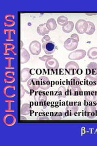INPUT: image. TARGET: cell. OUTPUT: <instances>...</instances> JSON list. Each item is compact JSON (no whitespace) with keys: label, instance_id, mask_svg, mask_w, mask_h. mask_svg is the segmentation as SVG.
<instances>
[{"label":"cell","instance_id":"obj_1","mask_svg":"<svg viewBox=\"0 0 97 146\" xmlns=\"http://www.w3.org/2000/svg\"><path fill=\"white\" fill-rule=\"evenodd\" d=\"M86 51L83 49H78L69 54L68 58L72 60H81L86 56Z\"/></svg>","mask_w":97,"mask_h":146},{"label":"cell","instance_id":"obj_2","mask_svg":"<svg viewBox=\"0 0 97 146\" xmlns=\"http://www.w3.org/2000/svg\"><path fill=\"white\" fill-rule=\"evenodd\" d=\"M87 27H88V23L84 20H79L76 23L75 29L78 34H83L86 33Z\"/></svg>","mask_w":97,"mask_h":146},{"label":"cell","instance_id":"obj_3","mask_svg":"<svg viewBox=\"0 0 97 146\" xmlns=\"http://www.w3.org/2000/svg\"><path fill=\"white\" fill-rule=\"evenodd\" d=\"M29 50L32 55L34 56H38L41 51V45L38 41L34 40L29 44Z\"/></svg>","mask_w":97,"mask_h":146},{"label":"cell","instance_id":"obj_4","mask_svg":"<svg viewBox=\"0 0 97 146\" xmlns=\"http://www.w3.org/2000/svg\"><path fill=\"white\" fill-rule=\"evenodd\" d=\"M43 49L47 55L52 54L56 50V46L53 42L50 40L43 44Z\"/></svg>","mask_w":97,"mask_h":146},{"label":"cell","instance_id":"obj_5","mask_svg":"<svg viewBox=\"0 0 97 146\" xmlns=\"http://www.w3.org/2000/svg\"><path fill=\"white\" fill-rule=\"evenodd\" d=\"M78 42L72 40L71 38H68L64 43V47L67 51H73L77 48Z\"/></svg>","mask_w":97,"mask_h":146},{"label":"cell","instance_id":"obj_6","mask_svg":"<svg viewBox=\"0 0 97 146\" xmlns=\"http://www.w3.org/2000/svg\"><path fill=\"white\" fill-rule=\"evenodd\" d=\"M66 70L70 74H75L77 71L79 69V65L75 62L71 61L67 63L65 66Z\"/></svg>","mask_w":97,"mask_h":146},{"label":"cell","instance_id":"obj_7","mask_svg":"<svg viewBox=\"0 0 97 146\" xmlns=\"http://www.w3.org/2000/svg\"><path fill=\"white\" fill-rule=\"evenodd\" d=\"M84 110L86 115L89 119H94L96 117L97 110L94 106H90V105H89V106H87L85 107Z\"/></svg>","mask_w":97,"mask_h":146},{"label":"cell","instance_id":"obj_8","mask_svg":"<svg viewBox=\"0 0 97 146\" xmlns=\"http://www.w3.org/2000/svg\"><path fill=\"white\" fill-rule=\"evenodd\" d=\"M78 110V106L77 104H71L66 108V112L63 113L64 117L72 116Z\"/></svg>","mask_w":97,"mask_h":146},{"label":"cell","instance_id":"obj_9","mask_svg":"<svg viewBox=\"0 0 97 146\" xmlns=\"http://www.w3.org/2000/svg\"><path fill=\"white\" fill-rule=\"evenodd\" d=\"M46 67L48 70H57L59 68V63L56 58L54 57L49 58L46 62Z\"/></svg>","mask_w":97,"mask_h":146},{"label":"cell","instance_id":"obj_10","mask_svg":"<svg viewBox=\"0 0 97 146\" xmlns=\"http://www.w3.org/2000/svg\"><path fill=\"white\" fill-rule=\"evenodd\" d=\"M40 83V88L42 90H48L51 86V83L50 81L46 76H41L39 78Z\"/></svg>","mask_w":97,"mask_h":146},{"label":"cell","instance_id":"obj_11","mask_svg":"<svg viewBox=\"0 0 97 146\" xmlns=\"http://www.w3.org/2000/svg\"><path fill=\"white\" fill-rule=\"evenodd\" d=\"M27 85L29 88L34 91H37L39 88H40V83L39 79L35 78L30 79L27 81Z\"/></svg>","mask_w":97,"mask_h":146},{"label":"cell","instance_id":"obj_12","mask_svg":"<svg viewBox=\"0 0 97 146\" xmlns=\"http://www.w3.org/2000/svg\"><path fill=\"white\" fill-rule=\"evenodd\" d=\"M31 72L29 68H25L21 71V82H26L28 81L31 77Z\"/></svg>","mask_w":97,"mask_h":146},{"label":"cell","instance_id":"obj_13","mask_svg":"<svg viewBox=\"0 0 97 146\" xmlns=\"http://www.w3.org/2000/svg\"><path fill=\"white\" fill-rule=\"evenodd\" d=\"M16 118L14 115L12 114H7L3 117V122L6 125L11 126L13 125L15 123Z\"/></svg>","mask_w":97,"mask_h":146},{"label":"cell","instance_id":"obj_14","mask_svg":"<svg viewBox=\"0 0 97 146\" xmlns=\"http://www.w3.org/2000/svg\"><path fill=\"white\" fill-rule=\"evenodd\" d=\"M85 100L89 102H97V91H90L87 92L85 95Z\"/></svg>","mask_w":97,"mask_h":146},{"label":"cell","instance_id":"obj_15","mask_svg":"<svg viewBox=\"0 0 97 146\" xmlns=\"http://www.w3.org/2000/svg\"><path fill=\"white\" fill-rule=\"evenodd\" d=\"M34 99L36 102H44L47 100V96L43 91H36L34 95Z\"/></svg>","mask_w":97,"mask_h":146},{"label":"cell","instance_id":"obj_16","mask_svg":"<svg viewBox=\"0 0 97 146\" xmlns=\"http://www.w3.org/2000/svg\"><path fill=\"white\" fill-rule=\"evenodd\" d=\"M86 85L89 86H94L97 85V77L92 75H86L84 78Z\"/></svg>","mask_w":97,"mask_h":146},{"label":"cell","instance_id":"obj_17","mask_svg":"<svg viewBox=\"0 0 97 146\" xmlns=\"http://www.w3.org/2000/svg\"><path fill=\"white\" fill-rule=\"evenodd\" d=\"M30 60V55L25 48H21V63L24 64Z\"/></svg>","mask_w":97,"mask_h":146},{"label":"cell","instance_id":"obj_18","mask_svg":"<svg viewBox=\"0 0 97 146\" xmlns=\"http://www.w3.org/2000/svg\"><path fill=\"white\" fill-rule=\"evenodd\" d=\"M36 31L39 35L43 36L46 35V34H48L49 33V31L46 26V23L40 25L36 28Z\"/></svg>","mask_w":97,"mask_h":146},{"label":"cell","instance_id":"obj_19","mask_svg":"<svg viewBox=\"0 0 97 146\" xmlns=\"http://www.w3.org/2000/svg\"><path fill=\"white\" fill-rule=\"evenodd\" d=\"M81 80L77 77H74L72 78L69 82V86L72 88H77L80 87Z\"/></svg>","mask_w":97,"mask_h":146},{"label":"cell","instance_id":"obj_20","mask_svg":"<svg viewBox=\"0 0 97 146\" xmlns=\"http://www.w3.org/2000/svg\"><path fill=\"white\" fill-rule=\"evenodd\" d=\"M46 23V26H47L48 29L49 31H55L57 29V25L54 18H49Z\"/></svg>","mask_w":97,"mask_h":146},{"label":"cell","instance_id":"obj_21","mask_svg":"<svg viewBox=\"0 0 97 146\" xmlns=\"http://www.w3.org/2000/svg\"><path fill=\"white\" fill-rule=\"evenodd\" d=\"M73 27H74V23H73V22L69 21L67 23V24L62 27V29L64 33H70L73 31Z\"/></svg>","mask_w":97,"mask_h":146},{"label":"cell","instance_id":"obj_22","mask_svg":"<svg viewBox=\"0 0 97 146\" xmlns=\"http://www.w3.org/2000/svg\"><path fill=\"white\" fill-rule=\"evenodd\" d=\"M87 56L91 60L97 59V47H92L87 52Z\"/></svg>","mask_w":97,"mask_h":146},{"label":"cell","instance_id":"obj_23","mask_svg":"<svg viewBox=\"0 0 97 146\" xmlns=\"http://www.w3.org/2000/svg\"><path fill=\"white\" fill-rule=\"evenodd\" d=\"M31 112V107L28 104H23L21 108V115H28Z\"/></svg>","mask_w":97,"mask_h":146},{"label":"cell","instance_id":"obj_24","mask_svg":"<svg viewBox=\"0 0 97 146\" xmlns=\"http://www.w3.org/2000/svg\"><path fill=\"white\" fill-rule=\"evenodd\" d=\"M87 69L90 70L93 75L97 74V63L95 62H90L87 65Z\"/></svg>","mask_w":97,"mask_h":146},{"label":"cell","instance_id":"obj_25","mask_svg":"<svg viewBox=\"0 0 97 146\" xmlns=\"http://www.w3.org/2000/svg\"><path fill=\"white\" fill-rule=\"evenodd\" d=\"M87 23H88V27H87L86 34L87 35H92L95 31V26L94 24V23L91 21H87Z\"/></svg>","mask_w":97,"mask_h":146},{"label":"cell","instance_id":"obj_26","mask_svg":"<svg viewBox=\"0 0 97 146\" xmlns=\"http://www.w3.org/2000/svg\"><path fill=\"white\" fill-rule=\"evenodd\" d=\"M67 90L64 86H61L58 89V96L60 98H65L66 97Z\"/></svg>","mask_w":97,"mask_h":146},{"label":"cell","instance_id":"obj_27","mask_svg":"<svg viewBox=\"0 0 97 146\" xmlns=\"http://www.w3.org/2000/svg\"><path fill=\"white\" fill-rule=\"evenodd\" d=\"M68 21V18L65 16L61 15L58 17L57 18L58 24L60 26H61L62 27H63L64 25H66Z\"/></svg>","mask_w":97,"mask_h":146},{"label":"cell","instance_id":"obj_28","mask_svg":"<svg viewBox=\"0 0 97 146\" xmlns=\"http://www.w3.org/2000/svg\"><path fill=\"white\" fill-rule=\"evenodd\" d=\"M82 93V90L80 87L77 88H72L71 90L69 91V95L73 96H80Z\"/></svg>","mask_w":97,"mask_h":146},{"label":"cell","instance_id":"obj_29","mask_svg":"<svg viewBox=\"0 0 97 146\" xmlns=\"http://www.w3.org/2000/svg\"><path fill=\"white\" fill-rule=\"evenodd\" d=\"M53 57V56H49V55H46V56H44L43 57H41L39 58V59L41 61H43V62H46L47 61L49 58H52Z\"/></svg>","mask_w":97,"mask_h":146},{"label":"cell","instance_id":"obj_30","mask_svg":"<svg viewBox=\"0 0 97 146\" xmlns=\"http://www.w3.org/2000/svg\"><path fill=\"white\" fill-rule=\"evenodd\" d=\"M51 119L53 120H61L62 119V117L59 116L58 113H56L52 116Z\"/></svg>","mask_w":97,"mask_h":146},{"label":"cell","instance_id":"obj_31","mask_svg":"<svg viewBox=\"0 0 97 146\" xmlns=\"http://www.w3.org/2000/svg\"><path fill=\"white\" fill-rule=\"evenodd\" d=\"M27 93L28 94H29V93L27 92V91L25 90V88H24V86H23L22 85H21V98H22L23 96H24L25 93Z\"/></svg>","mask_w":97,"mask_h":146},{"label":"cell","instance_id":"obj_32","mask_svg":"<svg viewBox=\"0 0 97 146\" xmlns=\"http://www.w3.org/2000/svg\"><path fill=\"white\" fill-rule=\"evenodd\" d=\"M71 38L72 40L76 41V42H79L80 38H79V36H78L77 34H72L71 36Z\"/></svg>","mask_w":97,"mask_h":146},{"label":"cell","instance_id":"obj_33","mask_svg":"<svg viewBox=\"0 0 97 146\" xmlns=\"http://www.w3.org/2000/svg\"><path fill=\"white\" fill-rule=\"evenodd\" d=\"M41 41H42V42L43 43L47 42H49V41H50V37L49 35H46L43 36V38L41 39Z\"/></svg>","mask_w":97,"mask_h":146},{"label":"cell","instance_id":"obj_34","mask_svg":"<svg viewBox=\"0 0 97 146\" xmlns=\"http://www.w3.org/2000/svg\"><path fill=\"white\" fill-rule=\"evenodd\" d=\"M37 119H38V120H49V119L48 117H38Z\"/></svg>","mask_w":97,"mask_h":146},{"label":"cell","instance_id":"obj_35","mask_svg":"<svg viewBox=\"0 0 97 146\" xmlns=\"http://www.w3.org/2000/svg\"><path fill=\"white\" fill-rule=\"evenodd\" d=\"M86 15L87 16H93V15H96L97 13H86Z\"/></svg>","mask_w":97,"mask_h":146},{"label":"cell","instance_id":"obj_36","mask_svg":"<svg viewBox=\"0 0 97 146\" xmlns=\"http://www.w3.org/2000/svg\"><path fill=\"white\" fill-rule=\"evenodd\" d=\"M94 106H95V107L96 108V110H97V102H95V104L94 105Z\"/></svg>","mask_w":97,"mask_h":146},{"label":"cell","instance_id":"obj_37","mask_svg":"<svg viewBox=\"0 0 97 146\" xmlns=\"http://www.w3.org/2000/svg\"><path fill=\"white\" fill-rule=\"evenodd\" d=\"M21 48H22V46H23V42H22V41H21Z\"/></svg>","mask_w":97,"mask_h":146},{"label":"cell","instance_id":"obj_38","mask_svg":"<svg viewBox=\"0 0 97 146\" xmlns=\"http://www.w3.org/2000/svg\"><path fill=\"white\" fill-rule=\"evenodd\" d=\"M24 119H26V118H25V117H24ZM21 119H24V118L22 117V116H21Z\"/></svg>","mask_w":97,"mask_h":146}]
</instances>
